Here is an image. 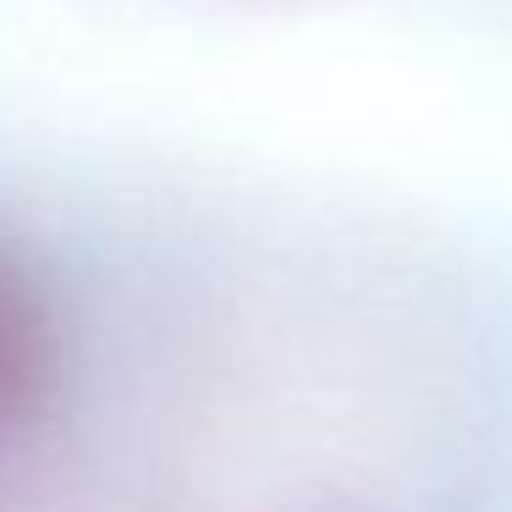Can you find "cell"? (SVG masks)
Masks as SVG:
<instances>
[{
    "label": "cell",
    "instance_id": "1",
    "mask_svg": "<svg viewBox=\"0 0 512 512\" xmlns=\"http://www.w3.org/2000/svg\"><path fill=\"white\" fill-rule=\"evenodd\" d=\"M56 380V325L28 270L0 248V435L34 419Z\"/></svg>",
    "mask_w": 512,
    "mask_h": 512
}]
</instances>
